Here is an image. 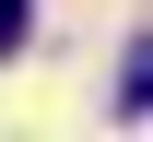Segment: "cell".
<instances>
[{"label": "cell", "instance_id": "cell-1", "mask_svg": "<svg viewBox=\"0 0 153 142\" xmlns=\"http://www.w3.org/2000/svg\"><path fill=\"white\" fill-rule=\"evenodd\" d=\"M24 24H36V0H0V59L24 47Z\"/></svg>", "mask_w": 153, "mask_h": 142}]
</instances>
